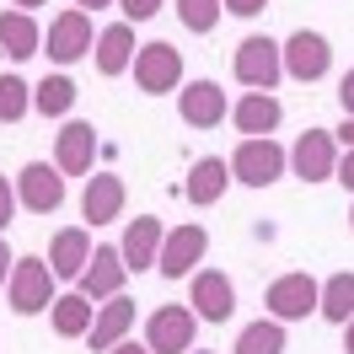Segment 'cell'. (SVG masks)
<instances>
[{
	"instance_id": "1",
	"label": "cell",
	"mask_w": 354,
	"mask_h": 354,
	"mask_svg": "<svg viewBox=\"0 0 354 354\" xmlns=\"http://www.w3.org/2000/svg\"><path fill=\"white\" fill-rule=\"evenodd\" d=\"M285 167H290V151L274 140V134H263V140H242V145L231 151V177L247 183V188H268V183H279Z\"/></svg>"
},
{
	"instance_id": "2",
	"label": "cell",
	"mask_w": 354,
	"mask_h": 354,
	"mask_svg": "<svg viewBox=\"0 0 354 354\" xmlns=\"http://www.w3.org/2000/svg\"><path fill=\"white\" fill-rule=\"evenodd\" d=\"M6 295H11V311H17V317L48 311L54 306V268H48V258H17V263H11V279H6Z\"/></svg>"
},
{
	"instance_id": "3",
	"label": "cell",
	"mask_w": 354,
	"mask_h": 354,
	"mask_svg": "<svg viewBox=\"0 0 354 354\" xmlns=\"http://www.w3.org/2000/svg\"><path fill=\"white\" fill-rule=\"evenodd\" d=\"M231 70H236V81L247 91H274L279 86V75H285V59H279V44L274 38H242L236 54H231Z\"/></svg>"
},
{
	"instance_id": "4",
	"label": "cell",
	"mask_w": 354,
	"mask_h": 354,
	"mask_svg": "<svg viewBox=\"0 0 354 354\" xmlns=\"http://www.w3.org/2000/svg\"><path fill=\"white\" fill-rule=\"evenodd\" d=\"M279 59H285V75H290V81L311 86V81H322V75H328V65H333V44L322 38V32L301 27V32H290L285 44H279Z\"/></svg>"
},
{
	"instance_id": "5",
	"label": "cell",
	"mask_w": 354,
	"mask_h": 354,
	"mask_svg": "<svg viewBox=\"0 0 354 354\" xmlns=\"http://www.w3.org/2000/svg\"><path fill=\"white\" fill-rule=\"evenodd\" d=\"M134 86L145 97H167L183 86V54L172 44H145L134 48Z\"/></svg>"
},
{
	"instance_id": "6",
	"label": "cell",
	"mask_w": 354,
	"mask_h": 354,
	"mask_svg": "<svg viewBox=\"0 0 354 354\" xmlns=\"http://www.w3.org/2000/svg\"><path fill=\"white\" fill-rule=\"evenodd\" d=\"M194 333H199L194 306H156L145 322V344H151V354H188Z\"/></svg>"
},
{
	"instance_id": "7",
	"label": "cell",
	"mask_w": 354,
	"mask_h": 354,
	"mask_svg": "<svg viewBox=\"0 0 354 354\" xmlns=\"http://www.w3.org/2000/svg\"><path fill=\"white\" fill-rule=\"evenodd\" d=\"M204 252H209V231L194 225V221H183L177 231L161 236V258H156V268H161L167 279H183V274H194V268L204 263Z\"/></svg>"
},
{
	"instance_id": "8",
	"label": "cell",
	"mask_w": 354,
	"mask_h": 354,
	"mask_svg": "<svg viewBox=\"0 0 354 354\" xmlns=\"http://www.w3.org/2000/svg\"><path fill=\"white\" fill-rule=\"evenodd\" d=\"M17 204L32 209V215H54L65 204V172L48 167V161H27L17 172Z\"/></svg>"
},
{
	"instance_id": "9",
	"label": "cell",
	"mask_w": 354,
	"mask_h": 354,
	"mask_svg": "<svg viewBox=\"0 0 354 354\" xmlns=\"http://www.w3.org/2000/svg\"><path fill=\"white\" fill-rule=\"evenodd\" d=\"M317 279H311V274H301V268H295V274H279V279H274V285H268V317H274V322H301V317H311V311H317Z\"/></svg>"
},
{
	"instance_id": "10",
	"label": "cell",
	"mask_w": 354,
	"mask_h": 354,
	"mask_svg": "<svg viewBox=\"0 0 354 354\" xmlns=\"http://www.w3.org/2000/svg\"><path fill=\"white\" fill-rule=\"evenodd\" d=\"M91 17L81 11V6H70V11H59L54 22H48V59L54 65H75V59H86L91 54Z\"/></svg>"
},
{
	"instance_id": "11",
	"label": "cell",
	"mask_w": 354,
	"mask_h": 354,
	"mask_svg": "<svg viewBox=\"0 0 354 354\" xmlns=\"http://www.w3.org/2000/svg\"><path fill=\"white\" fill-rule=\"evenodd\" d=\"M188 306L199 322H225L236 311V285L225 279L221 268H194V285H188Z\"/></svg>"
},
{
	"instance_id": "12",
	"label": "cell",
	"mask_w": 354,
	"mask_h": 354,
	"mask_svg": "<svg viewBox=\"0 0 354 354\" xmlns=\"http://www.w3.org/2000/svg\"><path fill=\"white\" fill-rule=\"evenodd\" d=\"M124 279H129V268H124V252L118 247H91L86 268H81V295L86 301H113V295H124Z\"/></svg>"
},
{
	"instance_id": "13",
	"label": "cell",
	"mask_w": 354,
	"mask_h": 354,
	"mask_svg": "<svg viewBox=\"0 0 354 354\" xmlns=\"http://www.w3.org/2000/svg\"><path fill=\"white\" fill-rule=\"evenodd\" d=\"M290 167H295L301 183H328L333 167H338V140H333V129H306L295 140V151H290Z\"/></svg>"
},
{
	"instance_id": "14",
	"label": "cell",
	"mask_w": 354,
	"mask_h": 354,
	"mask_svg": "<svg viewBox=\"0 0 354 354\" xmlns=\"http://www.w3.org/2000/svg\"><path fill=\"white\" fill-rule=\"evenodd\" d=\"M91 161H97V129L86 118H70L65 129L54 134V167L65 177H86Z\"/></svg>"
},
{
	"instance_id": "15",
	"label": "cell",
	"mask_w": 354,
	"mask_h": 354,
	"mask_svg": "<svg viewBox=\"0 0 354 354\" xmlns=\"http://www.w3.org/2000/svg\"><path fill=\"white\" fill-rule=\"evenodd\" d=\"M177 113H183L188 129H215L225 113H231V102H225V91L215 81H188V86L177 91Z\"/></svg>"
},
{
	"instance_id": "16",
	"label": "cell",
	"mask_w": 354,
	"mask_h": 354,
	"mask_svg": "<svg viewBox=\"0 0 354 354\" xmlns=\"http://www.w3.org/2000/svg\"><path fill=\"white\" fill-rule=\"evenodd\" d=\"M236 177H231V161H221V156H199L194 167H188V183H183V194H188V204H199V209H209V204L225 199V188H231Z\"/></svg>"
},
{
	"instance_id": "17",
	"label": "cell",
	"mask_w": 354,
	"mask_h": 354,
	"mask_svg": "<svg viewBox=\"0 0 354 354\" xmlns=\"http://www.w3.org/2000/svg\"><path fill=\"white\" fill-rule=\"evenodd\" d=\"M161 236H167V225L156 221V215H140V221H129L124 242H118V252H124V268H129V274H145V268H156V258H161Z\"/></svg>"
},
{
	"instance_id": "18",
	"label": "cell",
	"mask_w": 354,
	"mask_h": 354,
	"mask_svg": "<svg viewBox=\"0 0 354 354\" xmlns=\"http://www.w3.org/2000/svg\"><path fill=\"white\" fill-rule=\"evenodd\" d=\"M81 215L91 225H113L124 215V177L113 172H91L86 177V194H81Z\"/></svg>"
},
{
	"instance_id": "19",
	"label": "cell",
	"mask_w": 354,
	"mask_h": 354,
	"mask_svg": "<svg viewBox=\"0 0 354 354\" xmlns=\"http://www.w3.org/2000/svg\"><path fill=\"white\" fill-rule=\"evenodd\" d=\"M231 118H236L242 140H263V134H274V129H279L285 108H279V97H274V91H247L242 102L231 108Z\"/></svg>"
},
{
	"instance_id": "20",
	"label": "cell",
	"mask_w": 354,
	"mask_h": 354,
	"mask_svg": "<svg viewBox=\"0 0 354 354\" xmlns=\"http://www.w3.org/2000/svg\"><path fill=\"white\" fill-rule=\"evenodd\" d=\"M129 328H134V301L129 295H113V301H102V306H97V322H91V349L97 354H108L113 344H124V338H129Z\"/></svg>"
},
{
	"instance_id": "21",
	"label": "cell",
	"mask_w": 354,
	"mask_h": 354,
	"mask_svg": "<svg viewBox=\"0 0 354 354\" xmlns=\"http://www.w3.org/2000/svg\"><path fill=\"white\" fill-rule=\"evenodd\" d=\"M134 22H113L97 32V44H91V54H97V70L102 75H124V70L134 65Z\"/></svg>"
},
{
	"instance_id": "22",
	"label": "cell",
	"mask_w": 354,
	"mask_h": 354,
	"mask_svg": "<svg viewBox=\"0 0 354 354\" xmlns=\"http://www.w3.org/2000/svg\"><path fill=\"white\" fill-rule=\"evenodd\" d=\"M86 258H91V236L81 225L54 231V242H48V268H54V279H81Z\"/></svg>"
},
{
	"instance_id": "23",
	"label": "cell",
	"mask_w": 354,
	"mask_h": 354,
	"mask_svg": "<svg viewBox=\"0 0 354 354\" xmlns=\"http://www.w3.org/2000/svg\"><path fill=\"white\" fill-rule=\"evenodd\" d=\"M44 48V32L32 22V11H0V54L11 59H32Z\"/></svg>"
},
{
	"instance_id": "24",
	"label": "cell",
	"mask_w": 354,
	"mask_h": 354,
	"mask_svg": "<svg viewBox=\"0 0 354 354\" xmlns=\"http://www.w3.org/2000/svg\"><path fill=\"white\" fill-rule=\"evenodd\" d=\"M48 317H54V333H59V338H81V333H91V322H97V301H86L81 290H75V295H54Z\"/></svg>"
},
{
	"instance_id": "25",
	"label": "cell",
	"mask_w": 354,
	"mask_h": 354,
	"mask_svg": "<svg viewBox=\"0 0 354 354\" xmlns=\"http://www.w3.org/2000/svg\"><path fill=\"white\" fill-rule=\"evenodd\" d=\"M317 311L344 328V322L354 317V274H328L322 290H317Z\"/></svg>"
},
{
	"instance_id": "26",
	"label": "cell",
	"mask_w": 354,
	"mask_h": 354,
	"mask_svg": "<svg viewBox=\"0 0 354 354\" xmlns=\"http://www.w3.org/2000/svg\"><path fill=\"white\" fill-rule=\"evenodd\" d=\"M75 97H81V91H75L70 75H44V81L32 86V108L44 113V118H65V113L75 108Z\"/></svg>"
},
{
	"instance_id": "27",
	"label": "cell",
	"mask_w": 354,
	"mask_h": 354,
	"mask_svg": "<svg viewBox=\"0 0 354 354\" xmlns=\"http://www.w3.org/2000/svg\"><path fill=\"white\" fill-rule=\"evenodd\" d=\"M236 354H285V322H247L236 333Z\"/></svg>"
},
{
	"instance_id": "28",
	"label": "cell",
	"mask_w": 354,
	"mask_h": 354,
	"mask_svg": "<svg viewBox=\"0 0 354 354\" xmlns=\"http://www.w3.org/2000/svg\"><path fill=\"white\" fill-rule=\"evenodd\" d=\"M32 113V86L22 75H0V124H17Z\"/></svg>"
},
{
	"instance_id": "29",
	"label": "cell",
	"mask_w": 354,
	"mask_h": 354,
	"mask_svg": "<svg viewBox=\"0 0 354 354\" xmlns=\"http://www.w3.org/2000/svg\"><path fill=\"white\" fill-rule=\"evenodd\" d=\"M177 22L188 27V32H215L221 0H177Z\"/></svg>"
},
{
	"instance_id": "30",
	"label": "cell",
	"mask_w": 354,
	"mask_h": 354,
	"mask_svg": "<svg viewBox=\"0 0 354 354\" xmlns=\"http://www.w3.org/2000/svg\"><path fill=\"white\" fill-rule=\"evenodd\" d=\"M11 215H17V183L0 172V231L11 225Z\"/></svg>"
},
{
	"instance_id": "31",
	"label": "cell",
	"mask_w": 354,
	"mask_h": 354,
	"mask_svg": "<svg viewBox=\"0 0 354 354\" xmlns=\"http://www.w3.org/2000/svg\"><path fill=\"white\" fill-rule=\"evenodd\" d=\"M118 6H124V17H129V22H151L167 0H118Z\"/></svg>"
},
{
	"instance_id": "32",
	"label": "cell",
	"mask_w": 354,
	"mask_h": 354,
	"mask_svg": "<svg viewBox=\"0 0 354 354\" xmlns=\"http://www.w3.org/2000/svg\"><path fill=\"white\" fill-rule=\"evenodd\" d=\"M231 17H258V11H268V0H221Z\"/></svg>"
},
{
	"instance_id": "33",
	"label": "cell",
	"mask_w": 354,
	"mask_h": 354,
	"mask_svg": "<svg viewBox=\"0 0 354 354\" xmlns=\"http://www.w3.org/2000/svg\"><path fill=\"white\" fill-rule=\"evenodd\" d=\"M333 177H338V183H344V188L354 194V151H344V156H338V167H333Z\"/></svg>"
},
{
	"instance_id": "34",
	"label": "cell",
	"mask_w": 354,
	"mask_h": 354,
	"mask_svg": "<svg viewBox=\"0 0 354 354\" xmlns=\"http://www.w3.org/2000/svg\"><path fill=\"white\" fill-rule=\"evenodd\" d=\"M338 102H344V118H354V70L338 81Z\"/></svg>"
},
{
	"instance_id": "35",
	"label": "cell",
	"mask_w": 354,
	"mask_h": 354,
	"mask_svg": "<svg viewBox=\"0 0 354 354\" xmlns=\"http://www.w3.org/2000/svg\"><path fill=\"white\" fill-rule=\"evenodd\" d=\"M108 354H151V344H145V338H140V344H134V338H124V344H113Z\"/></svg>"
},
{
	"instance_id": "36",
	"label": "cell",
	"mask_w": 354,
	"mask_h": 354,
	"mask_svg": "<svg viewBox=\"0 0 354 354\" xmlns=\"http://www.w3.org/2000/svg\"><path fill=\"white\" fill-rule=\"evenodd\" d=\"M11 263H17V258H11V247H6V236H0V290H6V279H11Z\"/></svg>"
},
{
	"instance_id": "37",
	"label": "cell",
	"mask_w": 354,
	"mask_h": 354,
	"mask_svg": "<svg viewBox=\"0 0 354 354\" xmlns=\"http://www.w3.org/2000/svg\"><path fill=\"white\" fill-rule=\"evenodd\" d=\"M333 140H344V151H354V118H344V124L333 129Z\"/></svg>"
},
{
	"instance_id": "38",
	"label": "cell",
	"mask_w": 354,
	"mask_h": 354,
	"mask_svg": "<svg viewBox=\"0 0 354 354\" xmlns=\"http://www.w3.org/2000/svg\"><path fill=\"white\" fill-rule=\"evenodd\" d=\"M75 6H81V11H86V6H91V11H102V6H113V0H75Z\"/></svg>"
},
{
	"instance_id": "39",
	"label": "cell",
	"mask_w": 354,
	"mask_h": 354,
	"mask_svg": "<svg viewBox=\"0 0 354 354\" xmlns=\"http://www.w3.org/2000/svg\"><path fill=\"white\" fill-rule=\"evenodd\" d=\"M11 6H17V11H32V6H48V0H11Z\"/></svg>"
},
{
	"instance_id": "40",
	"label": "cell",
	"mask_w": 354,
	"mask_h": 354,
	"mask_svg": "<svg viewBox=\"0 0 354 354\" xmlns=\"http://www.w3.org/2000/svg\"><path fill=\"white\" fill-rule=\"evenodd\" d=\"M344 333H349V344H344V349L354 354V317H349V322H344Z\"/></svg>"
},
{
	"instance_id": "41",
	"label": "cell",
	"mask_w": 354,
	"mask_h": 354,
	"mask_svg": "<svg viewBox=\"0 0 354 354\" xmlns=\"http://www.w3.org/2000/svg\"><path fill=\"white\" fill-rule=\"evenodd\" d=\"M188 354H209V349H188Z\"/></svg>"
},
{
	"instance_id": "42",
	"label": "cell",
	"mask_w": 354,
	"mask_h": 354,
	"mask_svg": "<svg viewBox=\"0 0 354 354\" xmlns=\"http://www.w3.org/2000/svg\"><path fill=\"white\" fill-rule=\"evenodd\" d=\"M349 225H354V209H349Z\"/></svg>"
}]
</instances>
